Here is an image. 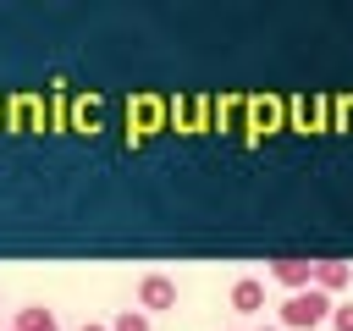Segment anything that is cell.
<instances>
[{"instance_id":"obj_5","label":"cell","mask_w":353,"mask_h":331,"mask_svg":"<svg viewBox=\"0 0 353 331\" xmlns=\"http://www.w3.org/2000/svg\"><path fill=\"white\" fill-rule=\"evenodd\" d=\"M265 309V281L259 276H237L232 281V314H259Z\"/></svg>"},{"instance_id":"obj_9","label":"cell","mask_w":353,"mask_h":331,"mask_svg":"<svg viewBox=\"0 0 353 331\" xmlns=\"http://www.w3.org/2000/svg\"><path fill=\"white\" fill-rule=\"evenodd\" d=\"M77 331H110V325H105V320H83Z\"/></svg>"},{"instance_id":"obj_6","label":"cell","mask_w":353,"mask_h":331,"mask_svg":"<svg viewBox=\"0 0 353 331\" xmlns=\"http://www.w3.org/2000/svg\"><path fill=\"white\" fill-rule=\"evenodd\" d=\"M11 331H61V320H55V309H44V303H22L17 320H11Z\"/></svg>"},{"instance_id":"obj_11","label":"cell","mask_w":353,"mask_h":331,"mask_svg":"<svg viewBox=\"0 0 353 331\" xmlns=\"http://www.w3.org/2000/svg\"><path fill=\"white\" fill-rule=\"evenodd\" d=\"M6 331H11V325H6Z\"/></svg>"},{"instance_id":"obj_4","label":"cell","mask_w":353,"mask_h":331,"mask_svg":"<svg viewBox=\"0 0 353 331\" xmlns=\"http://www.w3.org/2000/svg\"><path fill=\"white\" fill-rule=\"evenodd\" d=\"M314 287H320L325 298L347 292V287H353V265H347V259H314Z\"/></svg>"},{"instance_id":"obj_2","label":"cell","mask_w":353,"mask_h":331,"mask_svg":"<svg viewBox=\"0 0 353 331\" xmlns=\"http://www.w3.org/2000/svg\"><path fill=\"white\" fill-rule=\"evenodd\" d=\"M176 298H182L176 276H165V270H143V276H138V309H143V314L176 309Z\"/></svg>"},{"instance_id":"obj_1","label":"cell","mask_w":353,"mask_h":331,"mask_svg":"<svg viewBox=\"0 0 353 331\" xmlns=\"http://www.w3.org/2000/svg\"><path fill=\"white\" fill-rule=\"evenodd\" d=\"M331 303H336V298H325L320 287L287 292V298H281V309H276V325H281V331H325Z\"/></svg>"},{"instance_id":"obj_8","label":"cell","mask_w":353,"mask_h":331,"mask_svg":"<svg viewBox=\"0 0 353 331\" xmlns=\"http://www.w3.org/2000/svg\"><path fill=\"white\" fill-rule=\"evenodd\" d=\"M331 331H353V298H342V303H331V320H325Z\"/></svg>"},{"instance_id":"obj_10","label":"cell","mask_w":353,"mask_h":331,"mask_svg":"<svg viewBox=\"0 0 353 331\" xmlns=\"http://www.w3.org/2000/svg\"><path fill=\"white\" fill-rule=\"evenodd\" d=\"M259 331H281V325H259Z\"/></svg>"},{"instance_id":"obj_7","label":"cell","mask_w":353,"mask_h":331,"mask_svg":"<svg viewBox=\"0 0 353 331\" xmlns=\"http://www.w3.org/2000/svg\"><path fill=\"white\" fill-rule=\"evenodd\" d=\"M105 325H110V331H154V325H149V314H143V309H116V314H110V320H105Z\"/></svg>"},{"instance_id":"obj_3","label":"cell","mask_w":353,"mask_h":331,"mask_svg":"<svg viewBox=\"0 0 353 331\" xmlns=\"http://www.w3.org/2000/svg\"><path fill=\"white\" fill-rule=\"evenodd\" d=\"M270 281L287 287V292H303V287H314V259H303V254H281V259H270Z\"/></svg>"}]
</instances>
